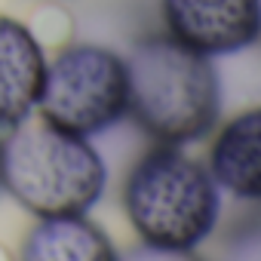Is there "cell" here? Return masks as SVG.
I'll return each instance as SVG.
<instances>
[{
  "instance_id": "30bf717a",
  "label": "cell",
  "mask_w": 261,
  "mask_h": 261,
  "mask_svg": "<svg viewBox=\"0 0 261 261\" xmlns=\"http://www.w3.org/2000/svg\"><path fill=\"white\" fill-rule=\"evenodd\" d=\"M0 261H16V258H13V255H10V252L4 249V246H0Z\"/></svg>"
},
{
  "instance_id": "8fae6325",
  "label": "cell",
  "mask_w": 261,
  "mask_h": 261,
  "mask_svg": "<svg viewBox=\"0 0 261 261\" xmlns=\"http://www.w3.org/2000/svg\"><path fill=\"white\" fill-rule=\"evenodd\" d=\"M0 194H4V185H0Z\"/></svg>"
},
{
  "instance_id": "9c48e42d",
  "label": "cell",
  "mask_w": 261,
  "mask_h": 261,
  "mask_svg": "<svg viewBox=\"0 0 261 261\" xmlns=\"http://www.w3.org/2000/svg\"><path fill=\"white\" fill-rule=\"evenodd\" d=\"M120 261H203V258H197L191 249H163V246L142 243L129 249L126 255H120Z\"/></svg>"
},
{
  "instance_id": "277c9868",
  "label": "cell",
  "mask_w": 261,
  "mask_h": 261,
  "mask_svg": "<svg viewBox=\"0 0 261 261\" xmlns=\"http://www.w3.org/2000/svg\"><path fill=\"white\" fill-rule=\"evenodd\" d=\"M37 117L74 136H95L129 114L126 59L101 43H65L46 59Z\"/></svg>"
},
{
  "instance_id": "7a4b0ae2",
  "label": "cell",
  "mask_w": 261,
  "mask_h": 261,
  "mask_svg": "<svg viewBox=\"0 0 261 261\" xmlns=\"http://www.w3.org/2000/svg\"><path fill=\"white\" fill-rule=\"evenodd\" d=\"M129 114L160 145L203 139L218 120L221 89L209 56L172 34H151L126 56Z\"/></svg>"
},
{
  "instance_id": "5b68a950",
  "label": "cell",
  "mask_w": 261,
  "mask_h": 261,
  "mask_svg": "<svg viewBox=\"0 0 261 261\" xmlns=\"http://www.w3.org/2000/svg\"><path fill=\"white\" fill-rule=\"evenodd\" d=\"M166 34L203 56H230L261 40V0H160Z\"/></svg>"
},
{
  "instance_id": "3957f363",
  "label": "cell",
  "mask_w": 261,
  "mask_h": 261,
  "mask_svg": "<svg viewBox=\"0 0 261 261\" xmlns=\"http://www.w3.org/2000/svg\"><path fill=\"white\" fill-rule=\"evenodd\" d=\"M123 209L142 243L194 249L218 221V185L178 145H157L129 169Z\"/></svg>"
},
{
  "instance_id": "ba28073f",
  "label": "cell",
  "mask_w": 261,
  "mask_h": 261,
  "mask_svg": "<svg viewBox=\"0 0 261 261\" xmlns=\"http://www.w3.org/2000/svg\"><path fill=\"white\" fill-rule=\"evenodd\" d=\"M16 261H120V252L86 215H46L22 237Z\"/></svg>"
},
{
  "instance_id": "8992f818",
  "label": "cell",
  "mask_w": 261,
  "mask_h": 261,
  "mask_svg": "<svg viewBox=\"0 0 261 261\" xmlns=\"http://www.w3.org/2000/svg\"><path fill=\"white\" fill-rule=\"evenodd\" d=\"M46 74V49L13 16H0V129H13L37 111Z\"/></svg>"
},
{
  "instance_id": "6da1fadb",
  "label": "cell",
  "mask_w": 261,
  "mask_h": 261,
  "mask_svg": "<svg viewBox=\"0 0 261 261\" xmlns=\"http://www.w3.org/2000/svg\"><path fill=\"white\" fill-rule=\"evenodd\" d=\"M0 185L34 218L86 215L105 194L108 169L86 136L31 114L0 139Z\"/></svg>"
},
{
  "instance_id": "52a82bcc",
  "label": "cell",
  "mask_w": 261,
  "mask_h": 261,
  "mask_svg": "<svg viewBox=\"0 0 261 261\" xmlns=\"http://www.w3.org/2000/svg\"><path fill=\"white\" fill-rule=\"evenodd\" d=\"M218 188L240 200H261V108L243 111L221 126L209 151Z\"/></svg>"
}]
</instances>
